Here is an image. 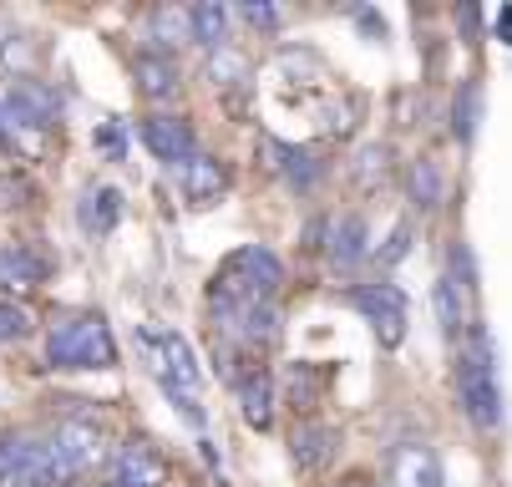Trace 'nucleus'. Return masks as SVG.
<instances>
[{"mask_svg": "<svg viewBox=\"0 0 512 487\" xmlns=\"http://www.w3.org/2000/svg\"><path fill=\"white\" fill-rule=\"evenodd\" d=\"M325 254L340 274L360 269L365 259H371V224H365L360 214H330L325 219Z\"/></svg>", "mask_w": 512, "mask_h": 487, "instance_id": "nucleus-11", "label": "nucleus"}, {"mask_svg": "<svg viewBox=\"0 0 512 487\" xmlns=\"http://www.w3.org/2000/svg\"><path fill=\"white\" fill-rule=\"evenodd\" d=\"M391 487H442V457L426 442H401L391 452Z\"/></svg>", "mask_w": 512, "mask_h": 487, "instance_id": "nucleus-17", "label": "nucleus"}, {"mask_svg": "<svg viewBox=\"0 0 512 487\" xmlns=\"http://www.w3.org/2000/svg\"><path fill=\"white\" fill-rule=\"evenodd\" d=\"M71 487H102V477H97V482H71Z\"/></svg>", "mask_w": 512, "mask_h": 487, "instance_id": "nucleus-37", "label": "nucleus"}, {"mask_svg": "<svg viewBox=\"0 0 512 487\" xmlns=\"http://www.w3.org/2000/svg\"><path fill=\"white\" fill-rule=\"evenodd\" d=\"M350 178H355L360 193H376V188L391 178V148H386V143H365V148L355 153V163H350Z\"/></svg>", "mask_w": 512, "mask_h": 487, "instance_id": "nucleus-25", "label": "nucleus"}, {"mask_svg": "<svg viewBox=\"0 0 512 487\" xmlns=\"http://www.w3.org/2000/svg\"><path fill=\"white\" fill-rule=\"evenodd\" d=\"M137 356L148 366V376L158 381V391L173 401V411H183L188 427H203V371H198V356L193 345L178 335V330H163V325H137Z\"/></svg>", "mask_w": 512, "mask_h": 487, "instance_id": "nucleus-1", "label": "nucleus"}, {"mask_svg": "<svg viewBox=\"0 0 512 487\" xmlns=\"http://www.w3.org/2000/svg\"><path fill=\"white\" fill-rule=\"evenodd\" d=\"M51 280V254L36 244H0V290L6 295H31Z\"/></svg>", "mask_w": 512, "mask_h": 487, "instance_id": "nucleus-12", "label": "nucleus"}, {"mask_svg": "<svg viewBox=\"0 0 512 487\" xmlns=\"http://www.w3.org/2000/svg\"><path fill=\"white\" fill-rule=\"evenodd\" d=\"M477 132H482V77H462L452 92V137L472 148Z\"/></svg>", "mask_w": 512, "mask_h": 487, "instance_id": "nucleus-21", "label": "nucleus"}, {"mask_svg": "<svg viewBox=\"0 0 512 487\" xmlns=\"http://www.w3.org/2000/svg\"><path fill=\"white\" fill-rule=\"evenodd\" d=\"M477 26H482V11L477 6H462L457 11V31H467V46H477Z\"/></svg>", "mask_w": 512, "mask_h": 487, "instance_id": "nucleus-33", "label": "nucleus"}, {"mask_svg": "<svg viewBox=\"0 0 512 487\" xmlns=\"http://www.w3.org/2000/svg\"><path fill=\"white\" fill-rule=\"evenodd\" d=\"M193 41V26H188V11H178V6H163V11H153L148 16V51H163V56H173L178 46H188Z\"/></svg>", "mask_w": 512, "mask_h": 487, "instance_id": "nucleus-22", "label": "nucleus"}, {"mask_svg": "<svg viewBox=\"0 0 512 487\" xmlns=\"http://www.w3.org/2000/svg\"><path fill=\"white\" fill-rule=\"evenodd\" d=\"M234 391H239V411H244V422H249L254 432H269V427H274V391H279V386H274V376L259 366V371H249Z\"/></svg>", "mask_w": 512, "mask_h": 487, "instance_id": "nucleus-19", "label": "nucleus"}, {"mask_svg": "<svg viewBox=\"0 0 512 487\" xmlns=\"http://www.w3.org/2000/svg\"><path fill=\"white\" fill-rule=\"evenodd\" d=\"M77 224H82V234L107 239V234L122 224V188H112V183H87V188L77 193Z\"/></svg>", "mask_w": 512, "mask_h": 487, "instance_id": "nucleus-16", "label": "nucleus"}, {"mask_svg": "<svg viewBox=\"0 0 512 487\" xmlns=\"http://www.w3.org/2000/svg\"><path fill=\"white\" fill-rule=\"evenodd\" d=\"M173 183H178L188 208H208V203H218V193L229 188V168L218 158H208V153H193L188 163L173 168Z\"/></svg>", "mask_w": 512, "mask_h": 487, "instance_id": "nucleus-13", "label": "nucleus"}, {"mask_svg": "<svg viewBox=\"0 0 512 487\" xmlns=\"http://www.w3.org/2000/svg\"><path fill=\"white\" fill-rule=\"evenodd\" d=\"M264 158H269V173L289 188V193H315L330 173V163L315 153V148H300V143H279V137H264Z\"/></svg>", "mask_w": 512, "mask_h": 487, "instance_id": "nucleus-9", "label": "nucleus"}, {"mask_svg": "<svg viewBox=\"0 0 512 487\" xmlns=\"http://www.w3.org/2000/svg\"><path fill=\"white\" fill-rule=\"evenodd\" d=\"M46 447V462H51V477L56 487H71L82 482L97 462H107V447H102V422L92 411H66L61 422L41 437Z\"/></svg>", "mask_w": 512, "mask_h": 487, "instance_id": "nucleus-5", "label": "nucleus"}, {"mask_svg": "<svg viewBox=\"0 0 512 487\" xmlns=\"http://www.w3.org/2000/svg\"><path fill=\"white\" fill-rule=\"evenodd\" d=\"M492 26H497V36H502V46H512V6H502Z\"/></svg>", "mask_w": 512, "mask_h": 487, "instance_id": "nucleus-34", "label": "nucleus"}, {"mask_svg": "<svg viewBox=\"0 0 512 487\" xmlns=\"http://www.w3.org/2000/svg\"><path fill=\"white\" fill-rule=\"evenodd\" d=\"M239 21L254 26V31H279V26H284V11L269 6V0H244V6H239Z\"/></svg>", "mask_w": 512, "mask_h": 487, "instance_id": "nucleus-29", "label": "nucleus"}, {"mask_svg": "<svg viewBox=\"0 0 512 487\" xmlns=\"http://www.w3.org/2000/svg\"><path fill=\"white\" fill-rule=\"evenodd\" d=\"M31 61H36V51L26 46V36H6V51H0V66H21V77L31 72Z\"/></svg>", "mask_w": 512, "mask_h": 487, "instance_id": "nucleus-32", "label": "nucleus"}, {"mask_svg": "<svg viewBox=\"0 0 512 487\" xmlns=\"http://www.w3.org/2000/svg\"><path fill=\"white\" fill-rule=\"evenodd\" d=\"M406 254H411V224H406V219H401V224H396V229H391V239H386V244H381V249H376V254H371V259H376V264H381V269H396V264H401V259H406Z\"/></svg>", "mask_w": 512, "mask_h": 487, "instance_id": "nucleus-30", "label": "nucleus"}, {"mask_svg": "<svg viewBox=\"0 0 512 487\" xmlns=\"http://www.w3.org/2000/svg\"><path fill=\"white\" fill-rule=\"evenodd\" d=\"M457 401L462 416L477 432H497L502 427V381H497V340L482 320L467 325L462 351H457Z\"/></svg>", "mask_w": 512, "mask_h": 487, "instance_id": "nucleus-2", "label": "nucleus"}, {"mask_svg": "<svg viewBox=\"0 0 512 487\" xmlns=\"http://www.w3.org/2000/svg\"><path fill=\"white\" fill-rule=\"evenodd\" d=\"M254 77V66H249V56L244 51H234V46H218V51H208V82L213 87H244Z\"/></svg>", "mask_w": 512, "mask_h": 487, "instance_id": "nucleus-26", "label": "nucleus"}, {"mask_svg": "<svg viewBox=\"0 0 512 487\" xmlns=\"http://www.w3.org/2000/svg\"><path fill=\"white\" fill-rule=\"evenodd\" d=\"M46 366L51 371H112L117 366V340L102 310H71L56 315L46 330Z\"/></svg>", "mask_w": 512, "mask_h": 487, "instance_id": "nucleus-3", "label": "nucleus"}, {"mask_svg": "<svg viewBox=\"0 0 512 487\" xmlns=\"http://www.w3.org/2000/svg\"><path fill=\"white\" fill-rule=\"evenodd\" d=\"M137 137H142V148H148L158 163L178 168L198 153V137H193V122L188 117H168V112H148L137 122Z\"/></svg>", "mask_w": 512, "mask_h": 487, "instance_id": "nucleus-10", "label": "nucleus"}, {"mask_svg": "<svg viewBox=\"0 0 512 487\" xmlns=\"http://www.w3.org/2000/svg\"><path fill=\"white\" fill-rule=\"evenodd\" d=\"M406 198L411 208H421V214H436V208L447 203V173L436 158H416L411 173H406Z\"/></svg>", "mask_w": 512, "mask_h": 487, "instance_id": "nucleus-20", "label": "nucleus"}, {"mask_svg": "<svg viewBox=\"0 0 512 487\" xmlns=\"http://www.w3.org/2000/svg\"><path fill=\"white\" fill-rule=\"evenodd\" d=\"M0 153H11V132H6V122H0Z\"/></svg>", "mask_w": 512, "mask_h": 487, "instance_id": "nucleus-36", "label": "nucleus"}, {"mask_svg": "<svg viewBox=\"0 0 512 487\" xmlns=\"http://www.w3.org/2000/svg\"><path fill=\"white\" fill-rule=\"evenodd\" d=\"M31 330H36L31 310H26V305H16V300H6V295H0V345H11V340H26Z\"/></svg>", "mask_w": 512, "mask_h": 487, "instance_id": "nucleus-27", "label": "nucleus"}, {"mask_svg": "<svg viewBox=\"0 0 512 487\" xmlns=\"http://www.w3.org/2000/svg\"><path fill=\"white\" fill-rule=\"evenodd\" d=\"M102 487H168V457L148 437H127L107 452Z\"/></svg>", "mask_w": 512, "mask_h": 487, "instance_id": "nucleus-7", "label": "nucleus"}, {"mask_svg": "<svg viewBox=\"0 0 512 487\" xmlns=\"http://www.w3.org/2000/svg\"><path fill=\"white\" fill-rule=\"evenodd\" d=\"M320 396H325V371L320 366H310V361H300V366H289L284 371V401L295 406V411H315L320 406Z\"/></svg>", "mask_w": 512, "mask_h": 487, "instance_id": "nucleus-24", "label": "nucleus"}, {"mask_svg": "<svg viewBox=\"0 0 512 487\" xmlns=\"http://www.w3.org/2000/svg\"><path fill=\"white\" fill-rule=\"evenodd\" d=\"M92 148H97L107 163H122V158H127V137H122L117 122H102V127L92 132Z\"/></svg>", "mask_w": 512, "mask_h": 487, "instance_id": "nucleus-31", "label": "nucleus"}, {"mask_svg": "<svg viewBox=\"0 0 512 487\" xmlns=\"http://www.w3.org/2000/svg\"><path fill=\"white\" fill-rule=\"evenodd\" d=\"M447 274H452L467 295H477V264H472V249H467L462 239H452V249H447Z\"/></svg>", "mask_w": 512, "mask_h": 487, "instance_id": "nucleus-28", "label": "nucleus"}, {"mask_svg": "<svg viewBox=\"0 0 512 487\" xmlns=\"http://www.w3.org/2000/svg\"><path fill=\"white\" fill-rule=\"evenodd\" d=\"M132 87L148 97V102H173L178 87H183V66H178V56L137 51V56H132Z\"/></svg>", "mask_w": 512, "mask_h": 487, "instance_id": "nucleus-14", "label": "nucleus"}, {"mask_svg": "<svg viewBox=\"0 0 512 487\" xmlns=\"http://www.w3.org/2000/svg\"><path fill=\"white\" fill-rule=\"evenodd\" d=\"M0 487H56L41 437H31V432L0 437Z\"/></svg>", "mask_w": 512, "mask_h": 487, "instance_id": "nucleus-8", "label": "nucleus"}, {"mask_svg": "<svg viewBox=\"0 0 512 487\" xmlns=\"http://www.w3.org/2000/svg\"><path fill=\"white\" fill-rule=\"evenodd\" d=\"M340 452V432L330 422H315V416H300V427L289 432V457H295L300 472H320L330 467Z\"/></svg>", "mask_w": 512, "mask_h": 487, "instance_id": "nucleus-15", "label": "nucleus"}, {"mask_svg": "<svg viewBox=\"0 0 512 487\" xmlns=\"http://www.w3.org/2000/svg\"><path fill=\"white\" fill-rule=\"evenodd\" d=\"M284 285V264L264 244H239L208 280V300L218 305H274Z\"/></svg>", "mask_w": 512, "mask_h": 487, "instance_id": "nucleus-4", "label": "nucleus"}, {"mask_svg": "<svg viewBox=\"0 0 512 487\" xmlns=\"http://www.w3.org/2000/svg\"><path fill=\"white\" fill-rule=\"evenodd\" d=\"M229 6H218V0H203V6L188 11V26H193V46L203 51H218V46H229Z\"/></svg>", "mask_w": 512, "mask_h": 487, "instance_id": "nucleus-23", "label": "nucleus"}, {"mask_svg": "<svg viewBox=\"0 0 512 487\" xmlns=\"http://www.w3.org/2000/svg\"><path fill=\"white\" fill-rule=\"evenodd\" d=\"M467 300H472V295L452 280V274H436V285H431V310H436V325H442L447 340H462V335H467V325H472Z\"/></svg>", "mask_w": 512, "mask_h": 487, "instance_id": "nucleus-18", "label": "nucleus"}, {"mask_svg": "<svg viewBox=\"0 0 512 487\" xmlns=\"http://www.w3.org/2000/svg\"><path fill=\"white\" fill-rule=\"evenodd\" d=\"M335 487H381V482H371V477H345V482H335Z\"/></svg>", "mask_w": 512, "mask_h": 487, "instance_id": "nucleus-35", "label": "nucleus"}, {"mask_svg": "<svg viewBox=\"0 0 512 487\" xmlns=\"http://www.w3.org/2000/svg\"><path fill=\"white\" fill-rule=\"evenodd\" d=\"M345 300H350V310H360V315H365V325L376 330V340L386 345V351H396V345L406 340V325H411V300H406V290H401V285H391V280L355 285Z\"/></svg>", "mask_w": 512, "mask_h": 487, "instance_id": "nucleus-6", "label": "nucleus"}]
</instances>
